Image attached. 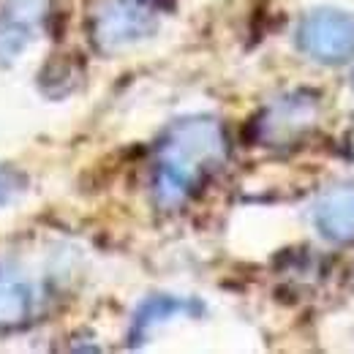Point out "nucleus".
Returning a JSON list of instances; mask_svg holds the SVG:
<instances>
[{
  "instance_id": "1",
  "label": "nucleus",
  "mask_w": 354,
  "mask_h": 354,
  "mask_svg": "<svg viewBox=\"0 0 354 354\" xmlns=\"http://www.w3.org/2000/svg\"><path fill=\"white\" fill-rule=\"evenodd\" d=\"M229 158V139L213 115H191L175 120L156 145L153 199L158 210L188 205Z\"/></svg>"
},
{
  "instance_id": "2",
  "label": "nucleus",
  "mask_w": 354,
  "mask_h": 354,
  "mask_svg": "<svg viewBox=\"0 0 354 354\" xmlns=\"http://www.w3.org/2000/svg\"><path fill=\"white\" fill-rule=\"evenodd\" d=\"M156 11L147 0H104L90 14V39L101 55H118L156 33Z\"/></svg>"
},
{
  "instance_id": "3",
  "label": "nucleus",
  "mask_w": 354,
  "mask_h": 354,
  "mask_svg": "<svg viewBox=\"0 0 354 354\" xmlns=\"http://www.w3.org/2000/svg\"><path fill=\"white\" fill-rule=\"evenodd\" d=\"M297 49L310 60L338 66L354 57V14L341 8H316L300 19Z\"/></svg>"
},
{
  "instance_id": "4",
  "label": "nucleus",
  "mask_w": 354,
  "mask_h": 354,
  "mask_svg": "<svg viewBox=\"0 0 354 354\" xmlns=\"http://www.w3.org/2000/svg\"><path fill=\"white\" fill-rule=\"evenodd\" d=\"M319 120V95L310 90H295L272 101L257 118V142L267 147H286L313 131Z\"/></svg>"
},
{
  "instance_id": "5",
  "label": "nucleus",
  "mask_w": 354,
  "mask_h": 354,
  "mask_svg": "<svg viewBox=\"0 0 354 354\" xmlns=\"http://www.w3.org/2000/svg\"><path fill=\"white\" fill-rule=\"evenodd\" d=\"M313 226L335 245L354 243V185H338L322 194L313 205Z\"/></svg>"
},
{
  "instance_id": "6",
  "label": "nucleus",
  "mask_w": 354,
  "mask_h": 354,
  "mask_svg": "<svg viewBox=\"0 0 354 354\" xmlns=\"http://www.w3.org/2000/svg\"><path fill=\"white\" fill-rule=\"evenodd\" d=\"M52 0H3V17H0V52L17 55L30 30L41 28L49 17Z\"/></svg>"
},
{
  "instance_id": "7",
  "label": "nucleus",
  "mask_w": 354,
  "mask_h": 354,
  "mask_svg": "<svg viewBox=\"0 0 354 354\" xmlns=\"http://www.w3.org/2000/svg\"><path fill=\"white\" fill-rule=\"evenodd\" d=\"M199 310H202L199 300H185V297H172V295H156V297H150V300H145L139 306L136 316H133L129 338H131V344H142L156 327L167 324L169 319L183 316V313L185 316H194Z\"/></svg>"
},
{
  "instance_id": "8",
  "label": "nucleus",
  "mask_w": 354,
  "mask_h": 354,
  "mask_svg": "<svg viewBox=\"0 0 354 354\" xmlns=\"http://www.w3.org/2000/svg\"><path fill=\"white\" fill-rule=\"evenodd\" d=\"M33 313V286L17 272H0V327H22Z\"/></svg>"
},
{
  "instance_id": "9",
  "label": "nucleus",
  "mask_w": 354,
  "mask_h": 354,
  "mask_svg": "<svg viewBox=\"0 0 354 354\" xmlns=\"http://www.w3.org/2000/svg\"><path fill=\"white\" fill-rule=\"evenodd\" d=\"M25 185V180L17 175V172H11V169H3L0 167V205L3 202H8L19 188Z\"/></svg>"
},
{
  "instance_id": "10",
  "label": "nucleus",
  "mask_w": 354,
  "mask_h": 354,
  "mask_svg": "<svg viewBox=\"0 0 354 354\" xmlns=\"http://www.w3.org/2000/svg\"><path fill=\"white\" fill-rule=\"evenodd\" d=\"M346 147H349V153L354 156V126H352V131H349V136H346Z\"/></svg>"
},
{
  "instance_id": "11",
  "label": "nucleus",
  "mask_w": 354,
  "mask_h": 354,
  "mask_svg": "<svg viewBox=\"0 0 354 354\" xmlns=\"http://www.w3.org/2000/svg\"><path fill=\"white\" fill-rule=\"evenodd\" d=\"M147 3H150V0H147Z\"/></svg>"
}]
</instances>
